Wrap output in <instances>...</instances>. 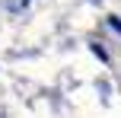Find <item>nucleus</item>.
I'll list each match as a JSON object with an SVG mask.
<instances>
[{
  "label": "nucleus",
  "mask_w": 121,
  "mask_h": 118,
  "mask_svg": "<svg viewBox=\"0 0 121 118\" xmlns=\"http://www.w3.org/2000/svg\"><path fill=\"white\" fill-rule=\"evenodd\" d=\"M22 3H29V0H22Z\"/></svg>",
  "instance_id": "f257e3e1"
}]
</instances>
